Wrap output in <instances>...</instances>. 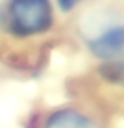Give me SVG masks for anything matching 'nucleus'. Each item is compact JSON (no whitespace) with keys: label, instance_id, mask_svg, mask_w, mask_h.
I'll return each instance as SVG.
<instances>
[{"label":"nucleus","instance_id":"f257e3e1","mask_svg":"<svg viewBox=\"0 0 124 128\" xmlns=\"http://www.w3.org/2000/svg\"><path fill=\"white\" fill-rule=\"evenodd\" d=\"M53 0H0V33L29 40L51 33L57 26Z\"/></svg>","mask_w":124,"mask_h":128},{"label":"nucleus","instance_id":"f03ea898","mask_svg":"<svg viewBox=\"0 0 124 128\" xmlns=\"http://www.w3.org/2000/svg\"><path fill=\"white\" fill-rule=\"evenodd\" d=\"M86 15L82 24V42L88 53L99 62H110L124 57V22L119 18H104L99 13Z\"/></svg>","mask_w":124,"mask_h":128},{"label":"nucleus","instance_id":"7ed1b4c3","mask_svg":"<svg viewBox=\"0 0 124 128\" xmlns=\"http://www.w3.org/2000/svg\"><path fill=\"white\" fill-rule=\"evenodd\" d=\"M42 128H106V124L79 106H60L44 117Z\"/></svg>","mask_w":124,"mask_h":128},{"label":"nucleus","instance_id":"20e7f679","mask_svg":"<svg viewBox=\"0 0 124 128\" xmlns=\"http://www.w3.org/2000/svg\"><path fill=\"white\" fill-rule=\"evenodd\" d=\"M99 73L106 82L124 88V57L110 62H100Z\"/></svg>","mask_w":124,"mask_h":128},{"label":"nucleus","instance_id":"39448f33","mask_svg":"<svg viewBox=\"0 0 124 128\" xmlns=\"http://www.w3.org/2000/svg\"><path fill=\"white\" fill-rule=\"evenodd\" d=\"M57 6V9L60 11L62 15H69L73 13L75 9H79L82 4H86L88 0H53Z\"/></svg>","mask_w":124,"mask_h":128}]
</instances>
